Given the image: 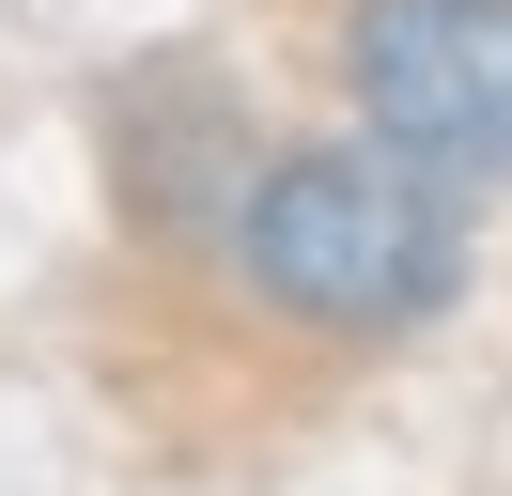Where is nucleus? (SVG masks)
<instances>
[{
  "label": "nucleus",
  "instance_id": "obj_1",
  "mask_svg": "<svg viewBox=\"0 0 512 496\" xmlns=\"http://www.w3.org/2000/svg\"><path fill=\"white\" fill-rule=\"evenodd\" d=\"M233 279L280 326L404 341L466 295V202H450V171H419L388 140H280L233 186Z\"/></svg>",
  "mask_w": 512,
  "mask_h": 496
},
{
  "label": "nucleus",
  "instance_id": "obj_2",
  "mask_svg": "<svg viewBox=\"0 0 512 496\" xmlns=\"http://www.w3.org/2000/svg\"><path fill=\"white\" fill-rule=\"evenodd\" d=\"M357 124L450 186H512V0H357Z\"/></svg>",
  "mask_w": 512,
  "mask_h": 496
}]
</instances>
